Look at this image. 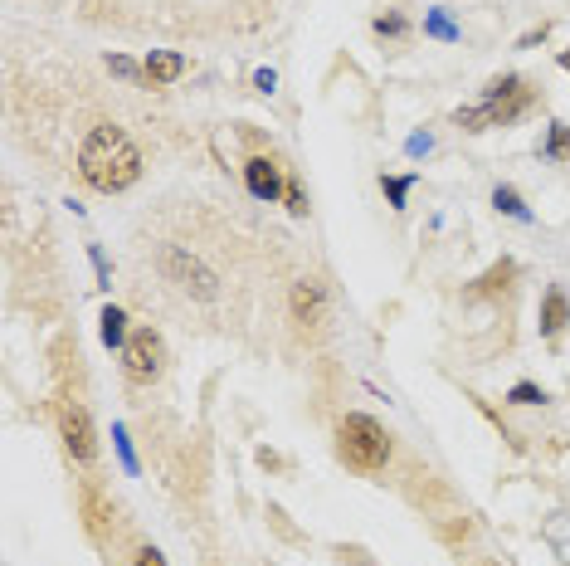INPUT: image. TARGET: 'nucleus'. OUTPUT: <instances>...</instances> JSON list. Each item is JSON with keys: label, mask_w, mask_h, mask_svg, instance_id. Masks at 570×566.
Wrapping results in <instances>:
<instances>
[{"label": "nucleus", "mask_w": 570, "mask_h": 566, "mask_svg": "<svg viewBox=\"0 0 570 566\" xmlns=\"http://www.w3.org/2000/svg\"><path fill=\"white\" fill-rule=\"evenodd\" d=\"M561 69H565V74H570V50H565V54H561Z\"/></svg>", "instance_id": "obj_27"}, {"label": "nucleus", "mask_w": 570, "mask_h": 566, "mask_svg": "<svg viewBox=\"0 0 570 566\" xmlns=\"http://www.w3.org/2000/svg\"><path fill=\"white\" fill-rule=\"evenodd\" d=\"M492 206H497V210H502V215H512V220H521V225H527V220H531V210H527V206H521V196H517V190H512V186H497V190H492Z\"/></svg>", "instance_id": "obj_16"}, {"label": "nucleus", "mask_w": 570, "mask_h": 566, "mask_svg": "<svg viewBox=\"0 0 570 566\" xmlns=\"http://www.w3.org/2000/svg\"><path fill=\"white\" fill-rule=\"evenodd\" d=\"M288 308H293L298 328H317V322L326 318V288L317 279H298L293 293H288Z\"/></svg>", "instance_id": "obj_8"}, {"label": "nucleus", "mask_w": 570, "mask_h": 566, "mask_svg": "<svg viewBox=\"0 0 570 566\" xmlns=\"http://www.w3.org/2000/svg\"><path fill=\"white\" fill-rule=\"evenodd\" d=\"M88 255H93V269H98V288H113V274H107V259H103V249H98V245H88Z\"/></svg>", "instance_id": "obj_23"}, {"label": "nucleus", "mask_w": 570, "mask_h": 566, "mask_svg": "<svg viewBox=\"0 0 570 566\" xmlns=\"http://www.w3.org/2000/svg\"><path fill=\"white\" fill-rule=\"evenodd\" d=\"M253 88H259V93H273V88H278V74H273V69H259V74H253Z\"/></svg>", "instance_id": "obj_26"}, {"label": "nucleus", "mask_w": 570, "mask_h": 566, "mask_svg": "<svg viewBox=\"0 0 570 566\" xmlns=\"http://www.w3.org/2000/svg\"><path fill=\"white\" fill-rule=\"evenodd\" d=\"M98 332H103V347H117V352H123V347H127V337H132V328H127V312L117 308V303H107V308H103V318H98Z\"/></svg>", "instance_id": "obj_12"}, {"label": "nucleus", "mask_w": 570, "mask_h": 566, "mask_svg": "<svg viewBox=\"0 0 570 566\" xmlns=\"http://www.w3.org/2000/svg\"><path fill=\"white\" fill-rule=\"evenodd\" d=\"M381 190H385V200H391L395 210H405L409 190H415V176H381Z\"/></svg>", "instance_id": "obj_17"}, {"label": "nucleus", "mask_w": 570, "mask_h": 566, "mask_svg": "<svg viewBox=\"0 0 570 566\" xmlns=\"http://www.w3.org/2000/svg\"><path fill=\"white\" fill-rule=\"evenodd\" d=\"M429 147H434V137H429V132H415V137L405 142V152H409V156H424Z\"/></svg>", "instance_id": "obj_24"}, {"label": "nucleus", "mask_w": 570, "mask_h": 566, "mask_svg": "<svg viewBox=\"0 0 570 566\" xmlns=\"http://www.w3.org/2000/svg\"><path fill=\"white\" fill-rule=\"evenodd\" d=\"M473 566H497V561H492V557H478V561H473Z\"/></svg>", "instance_id": "obj_28"}, {"label": "nucleus", "mask_w": 570, "mask_h": 566, "mask_svg": "<svg viewBox=\"0 0 570 566\" xmlns=\"http://www.w3.org/2000/svg\"><path fill=\"white\" fill-rule=\"evenodd\" d=\"M283 200H288V215H298V220L312 210V206H308V190H302L293 176H288V186H283Z\"/></svg>", "instance_id": "obj_20"}, {"label": "nucleus", "mask_w": 570, "mask_h": 566, "mask_svg": "<svg viewBox=\"0 0 570 566\" xmlns=\"http://www.w3.org/2000/svg\"><path fill=\"white\" fill-rule=\"evenodd\" d=\"M546 542H551V552L561 561H570V517L565 513H556L551 523H546Z\"/></svg>", "instance_id": "obj_15"}, {"label": "nucleus", "mask_w": 570, "mask_h": 566, "mask_svg": "<svg viewBox=\"0 0 570 566\" xmlns=\"http://www.w3.org/2000/svg\"><path fill=\"white\" fill-rule=\"evenodd\" d=\"M541 156H546V162H570V127H565V123H551Z\"/></svg>", "instance_id": "obj_14"}, {"label": "nucleus", "mask_w": 570, "mask_h": 566, "mask_svg": "<svg viewBox=\"0 0 570 566\" xmlns=\"http://www.w3.org/2000/svg\"><path fill=\"white\" fill-rule=\"evenodd\" d=\"M123 371L132 386H152L156 376L166 371V342L156 328H132L127 347H123Z\"/></svg>", "instance_id": "obj_5"}, {"label": "nucleus", "mask_w": 570, "mask_h": 566, "mask_svg": "<svg viewBox=\"0 0 570 566\" xmlns=\"http://www.w3.org/2000/svg\"><path fill=\"white\" fill-rule=\"evenodd\" d=\"M375 34H381V40H400V34H405V20H400V15H381V20H375Z\"/></svg>", "instance_id": "obj_21"}, {"label": "nucleus", "mask_w": 570, "mask_h": 566, "mask_svg": "<svg viewBox=\"0 0 570 566\" xmlns=\"http://www.w3.org/2000/svg\"><path fill=\"white\" fill-rule=\"evenodd\" d=\"M132 566H166V557H161L156 547H142L137 557H132Z\"/></svg>", "instance_id": "obj_25"}, {"label": "nucleus", "mask_w": 570, "mask_h": 566, "mask_svg": "<svg viewBox=\"0 0 570 566\" xmlns=\"http://www.w3.org/2000/svg\"><path fill=\"white\" fill-rule=\"evenodd\" d=\"M107 69H113L117 79H132V83H147V64H137V59L127 54H107Z\"/></svg>", "instance_id": "obj_18"}, {"label": "nucleus", "mask_w": 570, "mask_h": 566, "mask_svg": "<svg viewBox=\"0 0 570 566\" xmlns=\"http://www.w3.org/2000/svg\"><path fill=\"white\" fill-rule=\"evenodd\" d=\"M512 279H517V264H512V259L492 264V269L483 274L478 283H473V298H492V293H507V288H512Z\"/></svg>", "instance_id": "obj_13"}, {"label": "nucleus", "mask_w": 570, "mask_h": 566, "mask_svg": "<svg viewBox=\"0 0 570 566\" xmlns=\"http://www.w3.org/2000/svg\"><path fill=\"white\" fill-rule=\"evenodd\" d=\"M78 513H83V527H88L93 542H103L107 533H113V498L98 488V484H78Z\"/></svg>", "instance_id": "obj_7"}, {"label": "nucleus", "mask_w": 570, "mask_h": 566, "mask_svg": "<svg viewBox=\"0 0 570 566\" xmlns=\"http://www.w3.org/2000/svg\"><path fill=\"white\" fill-rule=\"evenodd\" d=\"M78 176L88 181L93 190H103V196H117V190H127L132 181L142 176V152H137V142H132L123 127H113V123L93 127L88 137H83V147H78Z\"/></svg>", "instance_id": "obj_1"}, {"label": "nucleus", "mask_w": 570, "mask_h": 566, "mask_svg": "<svg viewBox=\"0 0 570 566\" xmlns=\"http://www.w3.org/2000/svg\"><path fill=\"white\" fill-rule=\"evenodd\" d=\"M424 30H429V34H439V40H458V30H454V25H448V20L439 15V10H434V15H429V20H424Z\"/></svg>", "instance_id": "obj_22"}, {"label": "nucleus", "mask_w": 570, "mask_h": 566, "mask_svg": "<svg viewBox=\"0 0 570 566\" xmlns=\"http://www.w3.org/2000/svg\"><path fill=\"white\" fill-rule=\"evenodd\" d=\"M531 103H537V88H531V79H521V74H502V79H492L488 88H483V98H478V103H464V107H458L454 123L464 127V132L512 127Z\"/></svg>", "instance_id": "obj_2"}, {"label": "nucleus", "mask_w": 570, "mask_h": 566, "mask_svg": "<svg viewBox=\"0 0 570 566\" xmlns=\"http://www.w3.org/2000/svg\"><path fill=\"white\" fill-rule=\"evenodd\" d=\"M59 440L74 464H98V430H93V415L83 411V401H59Z\"/></svg>", "instance_id": "obj_6"}, {"label": "nucleus", "mask_w": 570, "mask_h": 566, "mask_svg": "<svg viewBox=\"0 0 570 566\" xmlns=\"http://www.w3.org/2000/svg\"><path fill=\"white\" fill-rule=\"evenodd\" d=\"M336 459H342L351 474H381L391 464V435L375 415L351 411L336 420Z\"/></svg>", "instance_id": "obj_3"}, {"label": "nucleus", "mask_w": 570, "mask_h": 566, "mask_svg": "<svg viewBox=\"0 0 570 566\" xmlns=\"http://www.w3.org/2000/svg\"><path fill=\"white\" fill-rule=\"evenodd\" d=\"M142 64H147V88H171V83L190 69L186 54H176V50H152Z\"/></svg>", "instance_id": "obj_10"}, {"label": "nucleus", "mask_w": 570, "mask_h": 566, "mask_svg": "<svg viewBox=\"0 0 570 566\" xmlns=\"http://www.w3.org/2000/svg\"><path fill=\"white\" fill-rule=\"evenodd\" d=\"M546 391L537 386V381H517L512 391H507V405H541Z\"/></svg>", "instance_id": "obj_19"}, {"label": "nucleus", "mask_w": 570, "mask_h": 566, "mask_svg": "<svg viewBox=\"0 0 570 566\" xmlns=\"http://www.w3.org/2000/svg\"><path fill=\"white\" fill-rule=\"evenodd\" d=\"M156 269H161L166 283L186 288L190 298H200V303H215V298H220V279H215V269H205V264L190 255V249H180V245L156 249Z\"/></svg>", "instance_id": "obj_4"}, {"label": "nucleus", "mask_w": 570, "mask_h": 566, "mask_svg": "<svg viewBox=\"0 0 570 566\" xmlns=\"http://www.w3.org/2000/svg\"><path fill=\"white\" fill-rule=\"evenodd\" d=\"M565 322H570V298H565V288L561 283H551L541 293V337H561L565 332Z\"/></svg>", "instance_id": "obj_11"}, {"label": "nucleus", "mask_w": 570, "mask_h": 566, "mask_svg": "<svg viewBox=\"0 0 570 566\" xmlns=\"http://www.w3.org/2000/svg\"><path fill=\"white\" fill-rule=\"evenodd\" d=\"M244 181H249V196H259V200H283V186H288L273 156H249Z\"/></svg>", "instance_id": "obj_9"}]
</instances>
